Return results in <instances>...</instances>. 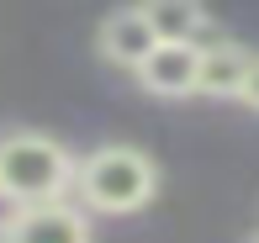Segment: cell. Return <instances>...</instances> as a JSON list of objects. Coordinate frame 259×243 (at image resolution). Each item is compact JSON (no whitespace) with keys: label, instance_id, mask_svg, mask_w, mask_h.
Listing matches in <instances>:
<instances>
[{"label":"cell","instance_id":"cell-1","mask_svg":"<svg viewBox=\"0 0 259 243\" xmlns=\"http://www.w3.org/2000/svg\"><path fill=\"white\" fill-rule=\"evenodd\" d=\"M74 159L42 132H11L0 137V201L16 212L27 206H48L69 180H74Z\"/></svg>","mask_w":259,"mask_h":243},{"label":"cell","instance_id":"cell-2","mask_svg":"<svg viewBox=\"0 0 259 243\" xmlns=\"http://www.w3.org/2000/svg\"><path fill=\"white\" fill-rule=\"evenodd\" d=\"M74 185H79V201H85V206L116 217V212H138V206H148V196H154V185H159V169H154V159H148L143 148L106 143L90 159H79Z\"/></svg>","mask_w":259,"mask_h":243},{"label":"cell","instance_id":"cell-3","mask_svg":"<svg viewBox=\"0 0 259 243\" xmlns=\"http://www.w3.org/2000/svg\"><path fill=\"white\" fill-rule=\"evenodd\" d=\"M0 243H90V227L74 206L48 201V206H27L11 212L0 222Z\"/></svg>","mask_w":259,"mask_h":243},{"label":"cell","instance_id":"cell-4","mask_svg":"<svg viewBox=\"0 0 259 243\" xmlns=\"http://www.w3.org/2000/svg\"><path fill=\"white\" fill-rule=\"evenodd\" d=\"M96 42H101V59H106V64H116V69H133V74H138V69H143L148 59H154V48H159V37H154V27H148L143 6L111 11V16L101 21Z\"/></svg>","mask_w":259,"mask_h":243},{"label":"cell","instance_id":"cell-5","mask_svg":"<svg viewBox=\"0 0 259 243\" xmlns=\"http://www.w3.org/2000/svg\"><path fill=\"white\" fill-rule=\"evenodd\" d=\"M138 85L148 90V95H196L201 90V48H175V42H159L154 59L138 69Z\"/></svg>","mask_w":259,"mask_h":243},{"label":"cell","instance_id":"cell-6","mask_svg":"<svg viewBox=\"0 0 259 243\" xmlns=\"http://www.w3.org/2000/svg\"><path fill=\"white\" fill-rule=\"evenodd\" d=\"M254 53L238 48L233 37H217L201 48V95H243V79H249Z\"/></svg>","mask_w":259,"mask_h":243},{"label":"cell","instance_id":"cell-7","mask_svg":"<svg viewBox=\"0 0 259 243\" xmlns=\"http://www.w3.org/2000/svg\"><path fill=\"white\" fill-rule=\"evenodd\" d=\"M143 16H148V27H154V37L175 42V48H201L196 37L211 32V16L201 6H191V0H148Z\"/></svg>","mask_w":259,"mask_h":243},{"label":"cell","instance_id":"cell-8","mask_svg":"<svg viewBox=\"0 0 259 243\" xmlns=\"http://www.w3.org/2000/svg\"><path fill=\"white\" fill-rule=\"evenodd\" d=\"M243 101L259 111V53H254V64H249V79H243Z\"/></svg>","mask_w":259,"mask_h":243},{"label":"cell","instance_id":"cell-9","mask_svg":"<svg viewBox=\"0 0 259 243\" xmlns=\"http://www.w3.org/2000/svg\"><path fill=\"white\" fill-rule=\"evenodd\" d=\"M249 243H259V233H254V238H249Z\"/></svg>","mask_w":259,"mask_h":243}]
</instances>
